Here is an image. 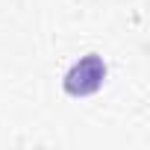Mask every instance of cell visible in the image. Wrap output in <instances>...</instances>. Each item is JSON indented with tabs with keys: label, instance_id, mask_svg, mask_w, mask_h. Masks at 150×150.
<instances>
[{
	"label": "cell",
	"instance_id": "obj_1",
	"mask_svg": "<svg viewBox=\"0 0 150 150\" xmlns=\"http://www.w3.org/2000/svg\"><path fill=\"white\" fill-rule=\"evenodd\" d=\"M106 80V65H103V59L100 56H86V59H80L77 65H74L71 71H68V77H65V91L68 94H91V91H97L100 88V83Z\"/></svg>",
	"mask_w": 150,
	"mask_h": 150
}]
</instances>
